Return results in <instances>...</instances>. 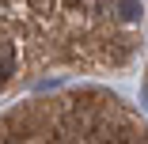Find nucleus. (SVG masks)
<instances>
[{"instance_id": "nucleus-1", "label": "nucleus", "mask_w": 148, "mask_h": 144, "mask_svg": "<svg viewBox=\"0 0 148 144\" xmlns=\"http://www.w3.org/2000/svg\"><path fill=\"white\" fill-rule=\"evenodd\" d=\"M15 72V46H0V80Z\"/></svg>"}, {"instance_id": "nucleus-2", "label": "nucleus", "mask_w": 148, "mask_h": 144, "mask_svg": "<svg viewBox=\"0 0 148 144\" xmlns=\"http://www.w3.org/2000/svg\"><path fill=\"white\" fill-rule=\"evenodd\" d=\"M65 4H69V8H87L91 0H65Z\"/></svg>"}]
</instances>
